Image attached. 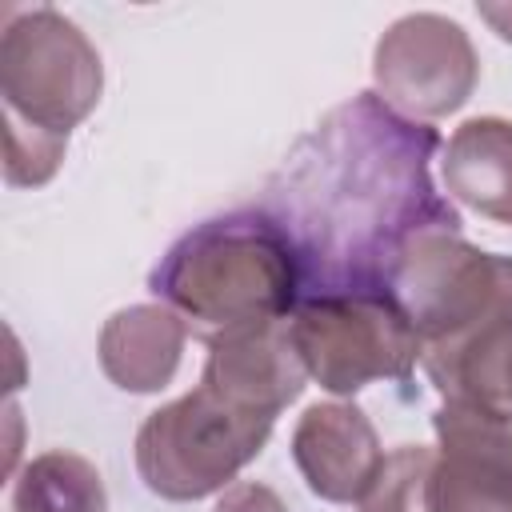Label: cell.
Instances as JSON below:
<instances>
[{
	"label": "cell",
	"instance_id": "1",
	"mask_svg": "<svg viewBox=\"0 0 512 512\" xmlns=\"http://www.w3.org/2000/svg\"><path fill=\"white\" fill-rule=\"evenodd\" d=\"M436 128L404 120L376 92L332 108L284 160L264 212L288 232L312 292H388L400 256L428 232H460L432 184Z\"/></svg>",
	"mask_w": 512,
	"mask_h": 512
},
{
	"label": "cell",
	"instance_id": "2",
	"mask_svg": "<svg viewBox=\"0 0 512 512\" xmlns=\"http://www.w3.org/2000/svg\"><path fill=\"white\" fill-rule=\"evenodd\" d=\"M148 292L212 344L288 320L304 300V264L264 208H244L184 232L152 268Z\"/></svg>",
	"mask_w": 512,
	"mask_h": 512
},
{
	"label": "cell",
	"instance_id": "3",
	"mask_svg": "<svg viewBox=\"0 0 512 512\" xmlns=\"http://www.w3.org/2000/svg\"><path fill=\"white\" fill-rule=\"evenodd\" d=\"M272 424V416L244 412L208 384H196L148 412L136 432V472L160 500L192 504L216 496L264 452Z\"/></svg>",
	"mask_w": 512,
	"mask_h": 512
},
{
	"label": "cell",
	"instance_id": "4",
	"mask_svg": "<svg viewBox=\"0 0 512 512\" xmlns=\"http://www.w3.org/2000/svg\"><path fill=\"white\" fill-rule=\"evenodd\" d=\"M296 352L332 396H352L376 380H408L420 360V336L392 292H312L288 316Z\"/></svg>",
	"mask_w": 512,
	"mask_h": 512
},
{
	"label": "cell",
	"instance_id": "5",
	"mask_svg": "<svg viewBox=\"0 0 512 512\" xmlns=\"http://www.w3.org/2000/svg\"><path fill=\"white\" fill-rule=\"evenodd\" d=\"M104 68L96 44L56 8H20L0 36L4 120L68 136L96 104Z\"/></svg>",
	"mask_w": 512,
	"mask_h": 512
},
{
	"label": "cell",
	"instance_id": "6",
	"mask_svg": "<svg viewBox=\"0 0 512 512\" xmlns=\"http://www.w3.org/2000/svg\"><path fill=\"white\" fill-rule=\"evenodd\" d=\"M480 80L472 36L440 12H408L388 24L372 52L376 96L404 120L428 124L460 112Z\"/></svg>",
	"mask_w": 512,
	"mask_h": 512
},
{
	"label": "cell",
	"instance_id": "7",
	"mask_svg": "<svg viewBox=\"0 0 512 512\" xmlns=\"http://www.w3.org/2000/svg\"><path fill=\"white\" fill-rule=\"evenodd\" d=\"M432 428V512H512V420L444 404Z\"/></svg>",
	"mask_w": 512,
	"mask_h": 512
},
{
	"label": "cell",
	"instance_id": "8",
	"mask_svg": "<svg viewBox=\"0 0 512 512\" xmlns=\"http://www.w3.org/2000/svg\"><path fill=\"white\" fill-rule=\"evenodd\" d=\"M420 364L444 404L512 420V276L492 308L424 344Z\"/></svg>",
	"mask_w": 512,
	"mask_h": 512
},
{
	"label": "cell",
	"instance_id": "9",
	"mask_svg": "<svg viewBox=\"0 0 512 512\" xmlns=\"http://www.w3.org/2000/svg\"><path fill=\"white\" fill-rule=\"evenodd\" d=\"M292 460L312 496L328 504H360V496L384 464V448L364 408L328 400L312 404L296 420Z\"/></svg>",
	"mask_w": 512,
	"mask_h": 512
},
{
	"label": "cell",
	"instance_id": "10",
	"mask_svg": "<svg viewBox=\"0 0 512 512\" xmlns=\"http://www.w3.org/2000/svg\"><path fill=\"white\" fill-rule=\"evenodd\" d=\"M200 384L220 392L228 404L256 412V416H280L308 384V368L296 352L288 320L232 332L208 344V360L200 372Z\"/></svg>",
	"mask_w": 512,
	"mask_h": 512
},
{
	"label": "cell",
	"instance_id": "11",
	"mask_svg": "<svg viewBox=\"0 0 512 512\" xmlns=\"http://www.w3.org/2000/svg\"><path fill=\"white\" fill-rule=\"evenodd\" d=\"M184 340L188 324L168 304H128L104 320L96 356L116 388L148 396L172 384L184 356Z\"/></svg>",
	"mask_w": 512,
	"mask_h": 512
},
{
	"label": "cell",
	"instance_id": "12",
	"mask_svg": "<svg viewBox=\"0 0 512 512\" xmlns=\"http://www.w3.org/2000/svg\"><path fill=\"white\" fill-rule=\"evenodd\" d=\"M440 176L452 200L480 212L484 220L512 224V120H464L444 144Z\"/></svg>",
	"mask_w": 512,
	"mask_h": 512
},
{
	"label": "cell",
	"instance_id": "13",
	"mask_svg": "<svg viewBox=\"0 0 512 512\" xmlns=\"http://www.w3.org/2000/svg\"><path fill=\"white\" fill-rule=\"evenodd\" d=\"M12 512H108L104 476L76 452H40L12 480Z\"/></svg>",
	"mask_w": 512,
	"mask_h": 512
},
{
	"label": "cell",
	"instance_id": "14",
	"mask_svg": "<svg viewBox=\"0 0 512 512\" xmlns=\"http://www.w3.org/2000/svg\"><path fill=\"white\" fill-rule=\"evenodd\" d=\"M436 448L400 444L384 456L376 480L360 496V512H432Z\"/></svg>",
	"mask_w": 512,
	"mask_h": 512
},
{
	"label": "cell",
	"instance_id": "15",
	"mask_svg": "<svg viewBox=\"0 0 512 512\" xmlns=\"http://www.w3.org/2000/svg\"><path fill=\"white\" fill-rule=\"evenodd\" d=\"M68 152V136L28 128L20 120H4V180L12 188H40L48 184Z\"/></svg>",
	"mask_w": 512,
	"mask_h": 512
},
{
	"label": "cell",
	"instance_id": "16",
	"mask_svg": "<svg viewBox=\"0 0 512 512\" xmlns=\"http://www.w3.org/2000/svg\"><path fill=\"white\" fill-rule=\"evenodd\" d=\"M212 512H288V504L276 496V488L256 484V480H240V484L220 492Z\"/></svg>",
	"mask_w": 512,
	"mask_h": 512
},
{
	"label": "cell",
	"instance_id": "17",
	"mask_svg": "<svg viewBox=\"0 0 512 512\" xmlns=\"http://www.w3.org/2000/svg\"><path fill=\"white\" fill-rule=\"evenodd\" d=\"M476 12H480V20H484L500 40L512 44V0H480Z\"/></svg>",
	"mask_w": 512,
	"mask_h": 512
}]
</instances>
